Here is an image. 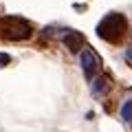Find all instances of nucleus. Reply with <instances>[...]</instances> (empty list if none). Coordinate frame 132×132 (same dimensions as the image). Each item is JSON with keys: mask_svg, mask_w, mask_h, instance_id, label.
I'll use <instances>...</instances> for the list:
<instances>
[{"mask_svg": "<svg viewBox=\"0 0 132 132\" xmlns=\"http://www.w3.org/2000/svg\"><path fill=\"white\" fill-rule=\"evenodd\" d=\"M126 57H128V60L132 62V48H128V51H126Z\"/></svg>", "mask_w": 132, "mask_h": 132, "instance_id": "nucleus-8", "label": "nucleus"}, {"mask_svg": "<svg viewBox=\"0 0 132 132\" xmlns=\"http://www.w3.org/2000/svg\"><path fill=\"white\" fill-rule=\"evenodd\" d=\"M84 35H81L79 31H73V29H66V33H64V44H66V48L71 53H79L81 48H84Z\"/></svg>", "mask_w": 132, "mask_h": 132, "instance_id": "nucleus-4", "label": "nucleus"}, {"mask_svg": "<svg viewBox=\"0 0 132 132\" xmlns=\"http://www.w3.org/2000/svg\"><path fill=\"white\" fill-rule=\"evenodd\" d=\"M79 62H81V71H84L86 79L93 81V79H95V73H97V71H99V66H101V62H99V55L93 51V48H84V51H81Z\"/></svg>", "mask_w": 132, "mask_h": 132, "instance_id": "nucleus-3", "label": "nucleus"}, {"mask_svg": "<svg viewBox=\"0 0 132 132\" xmlns=\"http://www.w3.org/2000/svg\"><path fill=\"white\" fill-rule=\"evenodd\" d=\"M119 112H121V119L126 123H132V97H128L121 104V110H119Z\"/></svg>", "mask_w": 132, "mask_h": 132, "instance_id": "nucleus-6", "label": "nucleus"}, {"mask_svg": "<svg viewBox=\"0 0 132 132\" xmlns=\"http://www.w3.org/2000/svg\"><path fill=\"white\" fill-rule=\"evenodd\" d=\"M9 62H11V57L7 55V53H0V68H2V66H9Z\"/></svg>", "mask_w": 132, "mask_h": 132, "instance_id": "nucleus-7", "label": "nucleus"}, {"mask_svg": "<svg viewBox=\"0 0 132 132\" xmlns=\"http://www.w3.org/2000/svg\"><path fill=\"white\" fill-rule=\"evenodd\" d=\"M0 35L7 40H29L31 38V24L18 15H5L0 18Z\"/></svg>", "mask_w": 132, "mask_h": 132, "instance_id": "nucleus-2", "label": "nucleus"}, {"mask_svg": "<svg viewBox=\"0 0 132 132\" xmlns=\"http://www.w3.org/2000/svg\"><path fill=\"white\" fill-rule=\"evenodd\" d=\"M126 29H128V22L121 13H108L97 24V35L110 44H117L126 35Z\"/></svg>", "mask_w": 132, "mask_h": 132, "instance_id": "nucleus-1", "label": "nucleus"}, {"mask_svg": "<svg viewBox=\"0 0 132 132\" xmlns=\"http://www.w3.org/2000/svg\"><path fill=\"white\" fill-rule=\"evenodd\" d=\"M93 95L95 97H101V95H106L108 93V88H110V77L108 75H101V77H97V79H93Z\"/></svg>", "mask_w": 132, "mask_h": 132, "instance_id": "nucleus-5", "label": "nucleus"}]
</instances>
